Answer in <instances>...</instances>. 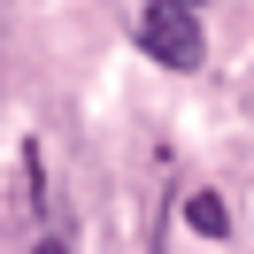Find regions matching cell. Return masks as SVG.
Listing matches in <instances>:
<instances>
[{
    "instance_id": "2",
    "label": "cell",
    "mask_w": 254,
    "mask_h": 254,
    "mask_svg": "<svg viewBox=\"0 0 254 254\" xmlns=\"http://www.w3.org/2000/svg\"><path fill=\"white\" fill-rule=\"evenodd\" d=\"M185 223H192V231H208V239H223V231H231V216H223V200H216V192H192V200H185Z\"/></svg>"
},
{
    "instance_id": "1",
    "label": "cell",
    "mask_w": 254,
    "mask_h": 254,
    "mask_svg": "<svg viewBox=\"0 0 254 254\" xmlns=\"http://www.w3.org/2000/svg\"><path fill=\"white\" fill-rule=\"evenodd\" d=\"M139 47L170 69H200L208 39H200V0H146L139 8Z\"/></svg>"
}]
</instances>
